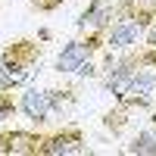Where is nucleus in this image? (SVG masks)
<instances>
[{"instance_id":"nucleus-9","label":"nucleus","mask_w":156,"mask_h":156,"mask_svg":"<svg viewBox=\"0 0 156 156\" xmlns=\"http://www.w3.org/2000/svg\"><path fill=\"white\" fill-rule=\"evenodd\" d=\"M62 3H66V0H28V6L34 12H44V16H47V12H56Z\"/></svg>"},{"instance_id":"nucleus-3","label":"nucleus","mask_w":156,"mask_h":156,"mask_svg":"<svg viewBox=\"0 0 156 156\" xmlns=\"http://www.w3.org/2000/svg\"><path fill=\"white\" fill-rule=\"evenodd\" d=\"M103 47H106V37H100V34H78V37L62 44V50L56 53L53 69L59 75H78L87 62H94V56Z\"/></svg>"},{"instance_id":"nucleus-11","label":"nucleus","mask_w":156,"mask_h":156,"mask_svg":"<svg viewBox=\"0 0 156 156\" xmlns=\"http://www.w3.org/2000/svg\"><path fill=\"white\" fill-rule=\"evenodd\" d=\"M3 87H6V84H3V75H0V90H3Z\"/></svg>"},{"instance_id":"nucleus-10","label":"nucleus","mask_w":156,"mask_h":156,"mask_svg":"<svg viewBox=\"0 0 156 156\" xmlns=\"http://www.w3.org/2000/svg\"><path fill=\"white\" fill-rule=\"evenodd\" d=\"M144 44H150V47H156V19H153V25L147 28V34H144Z\"/></svg>"},{"instance_id":"nucleus-7","label":"nucleus","mask_w":156,"mask_h":156,"mask_svg":"<svg viewBox=\"0 0 156 156\" xmlns=\"http://www.w3.org/2000/svg\"><path fill=\"white\" fill-rule=\"evenodd\" d=\"M128 156H156V125H147L122 147Z\"/></svg>"},{"instance_id":"nucleus-4","label":"nucleus","mask_w":156,"mask_h":156,"mask_svg":"<svg viewBox=\"0 0 156 156\" xmlns=\"http://www.w3.org/2000/svg\"><path fill=\"white\" fill-rule=\"evenodd\" d=\"M72 153H90L87 144H84V128L75 125V122H66L47 131L44 128V140H41V150L37 156H72Z\"/></svg>"},{"instance_id":"nucleus-2","label":"nucleus","mask_w":156,"mask_h":156,"mask_svg":"<svg viewBox=\"0 0 156 156\" xmlns=\"http://www.w3.org/2000/svg\"><path fill=\"white\" fill-rule=\"evenodd\" d=\"M44 56V44L41 37H16L0 50V75L3 84L9 90H19L28 84V78L34 75V69L41 66Z\"/></svg>"},{"instance_id":"nucleus-6","label":"nucleus","mask_w":156,"mask_h":156,"mask_svg":"<svg viewBox=\"0 0 156 156\" xmlns=\"http://www.w3.org/2000/svg\"><path fill=\"white\" fill-rule=\"evenodd\" d=\"M112 12H115V0H87L81 16L75 19V31L78 34H100V37H106L109 25H112Z\"/></svg>"},{"instance_id":"nucleus-1","label":"nucleus","mask_w":156,"mask_h":156,"mask_svg":"<svg viewBox=\"0 0 156 156\" xmlns=\"http://www.w3.org/2000/svg\"><path fill=\"white\" fill-rule=\"evenodd\" d=\"M75 100H78L75 87H25L19 97V112L34 128H47L59 122L75 106Z\"/></svg>"},{"instance_id":"nucleus-5","label":"nucleus","mask_w":156,"mask_h":156,"mask_svg":"<svg viewBox=\"0 0 156 156\" xmlns=\"http://www.w3.org/2000/svg\"><path fill=\"white\" fill-rule=\"evenodd\" d=\"M44 128H0V156H37Z\"/></svg>"},{"instance_id":"nucleus-8","label":"nucleus","mask_w":156,"mask_h":156,"mask_svg":"<svg viewBox=\"0 0 156 156\" xmlns=\"http://www.w3.org/2000/svg\"><path fill=\"white\" fill-rule=\"evenodd\" d=\"M16 109H19V100L12 97L9 87H3V90H0V128L12 119V112H16Z\"/></svg>"}]
</instances>
